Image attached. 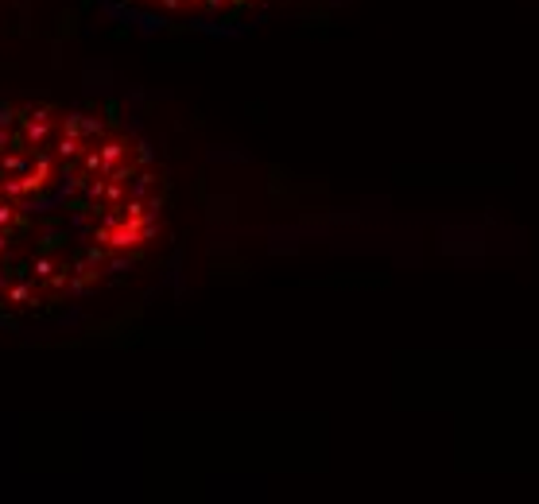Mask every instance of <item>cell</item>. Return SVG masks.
<instances>
[{
  "instance_id": "6da1fadb",
  "label": "cell",
  "mask_w": 539,
  "mask_h": 504,
  "mask_svg": "<svg viewBox=\"0 0 539 504\" xmlns=\"http://www.w3.org/2000/svg\"><path fill=\"white\" fill-rule=\"evenodd\" d=\"M159 221L156 156L125 124L0 101V326L55 318L125 276Z\"/></svg>"
},
{
  "instance_id": "7a4b0ae2",
  "label": "cell",
  "mask_w": 539,
  "mask_h": 504,
  "mask_svg": "<svg viewBox=\"0 0 539 504\" xmlns=\"http://www.w3.org/2000/svg\"><path fill=\"white\" fill-rule=\"evenodd\" d=\"M140 24H183V28H226L245 20L264 0H109Z\"/></svg>"
}]
</instances>
